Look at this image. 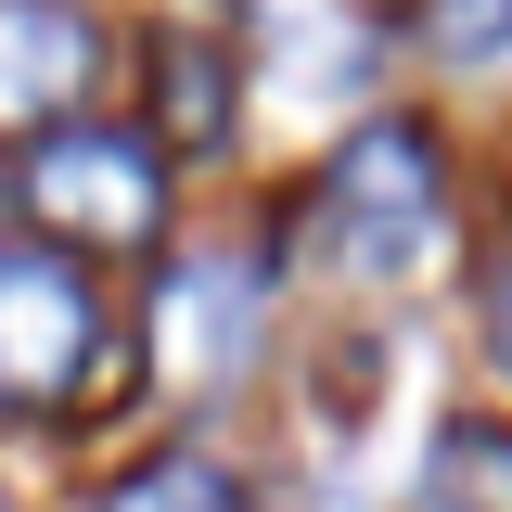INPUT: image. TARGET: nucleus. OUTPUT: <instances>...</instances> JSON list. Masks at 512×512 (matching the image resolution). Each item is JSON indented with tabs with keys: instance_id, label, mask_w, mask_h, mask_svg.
<instances>
[{
	"instance_id": "nucleus-5",
	"label": "nucleus",
	"mask_w": 512,
	"mask_h": 512,
	"mask_svg": "<svg viewBox=\"0 0 512 512\" xmlns=\"http://www.w3.org/2000/svg\"><path fill=\"white\" fill-rule=\"evenodd\" d=\"M410 512H512V436L500 423H448V436L423 448Z\"/></svg>"
},
{
	"instance_id": "nucleus-4",
	"label": "nucleus",
	"mask_w": 512,
	"mask_h": 512,
	"mask_svg": "<svg viewBox=\"0 0 512 512\" xmlns=\"http://www.w3.org/2000/svg\"><path fill=\"white\" fill-rule=\"evenodd\" d=\"M90 77H103V39L77 0H0V128H64Z\"/></svg>"
},
{
	"instance_id": "nucleus-1",
	"label": "nucleus",
	"mask_w": 512,
	"mask_h": 512,
	"mask_svg": "<svg viewBox=\"0 0 512 512\" xmlns=\"http://www.w3.org/2000/svg\"><path fill=\"white\" fill-rule=\"evenodd\" d=\"M103 359V308L77 282V256L0 244V410H64Z\"/></svg>"
},
{
	"instance_id": "nucleus-3",
	"label": "nucleus",
	"mask_w": 512,
	"mask_h": 512,
	"mask_svg": "<svg viewBox=\"0 0 512 512\" xmlns=\"http://www.w3.org/2000/svg\"><path fill=\"white\" fill-rule=\"evenodd\" d=\"M26 205H39V231H64V244H154L167 167L128 128H52L39 167H26Z\"/></svg>"
},
{
	"instance_id": "nucleus-8",
	"label": "nucleus",
	"mask_w": 512,
	"mask_h": 512,
	"mask_svg": "<svg viewBox=\"0 0 512 512\" xmlns=\"http://www.w3.org/2000/svg\"><path fill=\"white\" fill-rule=\"evenodd\" d=\"M436 52H448V64L512 52V0H436Z\"/></svg>"
},
{
	"instance_id": "nucleus-2",
	"label": "nucleus",
	"mask_w": 512,
	"mask_h": 512,
	"mask_svg": "<svg viewBox=\"0 0 512 512\" xmlns=\"http://www.w3.org/2000/svg\"><path fill=\"white\" fill-rule=\"evenodd\" d=\"M333 244L359 282H410L423 256L448 244V205H436V154L410 128H359V154L333 167Z\"/></svg>"
},
{
	"instance_id": "nucleus-9",
	"label": "nucleus",
	"mask_w": 512,
	"mask_h": 512,
	"mask_svg": "<svg viewBox=\"0 0 512 512\" xmlns=\"http://www.w3.org/2000/svg\"><path fill=\"white\" fill-rule=\"evenodd\" d=\"M487 359H500V384H512V256L487 269Z\"/></svg>"
},
{
	"instance_id": "nucleus-6",
	"label": "nucleus",
	"mask_w": 512,
	"mask_h": 512,
	"mask_svg": "<svg viewBox=\"0 0 512 512\" xmlns=\"http://www.w3.org/2000/svg\"><path fill=\"white\" fill-rule=\"evenodd\" d=\"M103 512H244V487H231V461H205V448H167V461H141Z\"/></svg>"
},
{
	"instance_id": "nucleus-7",
	"label": "nucleus",
	"mask_w": 512,
	"mask_h": 512,
	"mask_svg": "<svg viewBox=\"0 0 512 512\" xmlns=\"http://www.w3.org/2000/svg\"><path fill=\"white\" fill-rule=\"evenodd\" d=\"M167 128L180 141H231V77H218V52H192V39H167Z\"/></svg>"
}]
</instances>
